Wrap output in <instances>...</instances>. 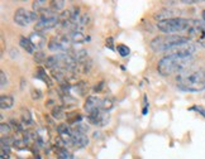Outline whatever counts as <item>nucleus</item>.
Returning <instances> with one entry per match:
<instances>
[{
	"label": "nucleus",
	"mask_w": 205,
	"mask_h": 159,
	"mask_svg": "<svg viewBox=\"0 0 205 159\" xmlns=\"http://www.w3.org/2000/svg\"><path fill=\"white\" fill-rule=\"evenodd\" d=\"M189 43V38L184 36H175V34H170V36H158L156 37L151 42V48L154 52H165V51H172L173 48H176L177 45Z\"/></svg>",
	"instance_id": "20e7f679"
},
{
	"label": "nucleus",
	"mask_w": 205,
	"mask_h": 159,
	"mask_svg": "<svg viewBox=\"0 0 205 159\" xmlns=\"http://www.w3.org/2000/svg\"><path fill=\"white\" fill-rule=\"evenodd\" d=\"M117 51H118L120 57H128L129 53H131V49L128 48L127 45H124V44H118L117 45Z\"/></svg>",
	"instance_id": "412c9836"
},
{
	"label": "nucleus",
	"mask_w": 205,
	"mask_h": 159,
	"mask_svg": "<svg viewBox=\"0 0 205 159\" xmlns=\"http://www.w3.org/2000/svg\"><path fill=\"white\" fill-rule=\"evenodd\" d=\"M84 109L87 114L95 113V111L101 110V99L99 96H89L87 100L85 101Z\"/></svg>",
	"instance_id": "9b49d317"
},
{
	"label": "nucleus",
	"mask_w": 205,
	"mask_h": 159,
	"mask_svg": "<svg viewBox=\"0 0 205 159\" xmlns=\"http://www.w3.org/2000/svg\"><path fill=\"white\" fill-rule=\"evenodd\" d=\"M57 157L58 159H74L72 154L66 149V148H61L57 150Z\"/></svg>",
	"instance_id": "aec40b11"
},
{
	"label": "nucleus",
	"mask_w": 205,
	"mask_h": 159,
	"mask_svg": "<svg viewBox=\"0 0 205 159\" xmlns=\"http://www.w3.org/2000/svg\"><path fill=\"white\" fill-rule=\"evenodd\" d=\"M10 155V147L7 143L5 144V140L2 139V159H9Z\"/></svg>",
	"instance_id": "a211bd4d"
},
{
	"label": "nucleus",
	"mask_w": 205,
	"mask_h": 159,
	"mask_svg": "<svg viewBox=\"0 0 205 159\" xmlns=\"http://www.w3.org/2000/svg\"><path fill=\"white\" fill-rule=\"evenodd\" d=\"M177 87L189 91V92H198L205 90V68L194 71L189 75L177 76Z\"/></svg>",
	"instance_id": "f03ea898"
},
{
	"label": "nucleus",
	"mask_w": 205,
	"mask_h": 159,
	"mask_svg": "<svg viewBox=\"0 0 205 159\" xmlns=\"http://www.w3.org/2000/svg\"><path fill=\"white\" fill-rule=\"evenodd\" d=\"M196 23H198V20H195V19L176 17V18L157 22V29L163 32V33H167V34H173V33L185 32V30H190Z\"/></svg>",
	"instance_id": "7ed1b4c3"
},
{
	"label": "nucleus",
	"mask_w": 205,
	"mask_h": 159,
	"mask_svg": "<svg viewBox=\"0 0 205 159\" xmlns=\"http://www.w3.org/2000/svg\"><path fill=\"white\" fill-rule=\"evenodd\" d=\"M0 78H2V82H0V85H2V88H4L7 85H8V80H7V75L4 71L0 72Z\"/></svg>",
	"instance_id": "a878e982"
},
{
	"label": "nucleus",
	"mask_w": 205,
	"mask_h": 159,
	"mask_svg": "<svg viewBox=\"0 0 205 159\" xmlns=\"http://www.w3.org/2000/svg\"><path fill=\"white\" fill-rule=\"evenodd\" d=\"M34 59L37 61V62H42V61H47V58H46V56H44V53L43 52H37L36 54H34Z\"/></svg>",
	"instance_id": "cd10ccee"
},
{
	"label": "nucleus",
	"mask_w": 205,
	"mask_h": 159,
	"mask_svg": "<svg viewBox=\"0 0 205 159\" xmlns=\"http://www.w3.org/2000/svg\"><path fill=\"white\" fill-rule=\"evenodd\" d=\"M57 131L60 134V138L62 139V141L65 144H70L72 145V130L69 128L66 124H61L57 126Z\"/></svg>",
	"instance_id": "f8f14e48"
},
{
	"label": "nucleus",
	"mask_w": 205,
	"mask_h": 159,
	"mask_svg": "<svg viewBox=\"0 0 205 159\" xmlns=\"http://www.w3.org/2000/svg\"><path fill=\"white\" fill-rule=\"evenodd\" d=\"M89 144V138L86 133L80 131L77 129L72 130V145L77 148H85Z\"/></svg>",
	"instance_id": "1a4fd4ad"
},
{
	"label": "nucleus",
	"mask_w": 205,
	"mask_h": 159,
	"mask_svg": "<svg viewBox=\"0 0 205 159\" xmlns=\"http://www.w3.org/2000/svg\"><path fill=\"white\" fill-rule=\"evenodd\" d=\"M200 43H201V45H203V47H205V39H204V41H201Z\"/></svg>",
	"instance_id": "2f4dec72"
},
{
	"label": "nucleus",
	"mask_w": 205,
	"mask_h": 159,
	"mask_svg": "<svg viewBox=\"0 0 205 159\" xmlns=\"http://www.w3.org/2000/svg\"><path fill=\"white\" fill-rule=\"evenodd\" d=\"M14 105V99L11 95H2L0 96V106L3 110H9Z\"/></svg>",
	"instance_id": "2eb2a0df"
},
{
	"label": "nucleus",
	"mask_w": 205,
	"mask_h": 159,
	"mask_svg": "<svg viewBox=\"0 0 205 159\" xmlns=\"http://www.w3.org/2000/svg\"><path fill=\"white\" fill-rule=\"evenodd\" d=\"M10 133V126L8 125V124H5V122H3L2 124V138H5V134L8 135Z\"/></svg>",
	"instance_id": "393cba45"
},
{
	"label": "nucleus",
	"mask_w": 205,
	"mask_h": 159,
	"mask_svg": "<svg viewBox=\"0 0 205 159\" xmlns=\"http://www.w3.org/2000/svg\"><path fill=\"white\" fill-rule=\"evenodd\" d=\"M19 45H22V48L25 49L28 53H34V51H36V47L33 45L32 42H30V39L27 38V37H20Z\"/></svg>",
	"instance_id": "dca6fc26"
},
{
	"label": "nucleus",
	"mask_w": 205,
	"mask_h": 159,
	"mask_svg": "<svg viewBox=\"0 0 205 159\" xmlns=\"http://www.w3.org/2000/svg\"><path fill=\"white\" fill-rule=\"evenodd\" d=\"M60 24V15L50 13V14H43L39 15L38 20L36 22V32H44V30H48L51 28H55L56 25Z\"/></svg>",
	"instance_id": "39448f33"
},
{
	"label": "nucleus",
	"mask_w": 205,
	"mask_h": 159,
	"mask_svg": "<svg viewBox=\"0 0 205 159\" xmlns=\"http://www.w3.org/2000/svg\"><path fill=\"white\" fill-rule=\"evenodd\" d=\"M22 120L24 124H32V118H30V114L28 110H23V115H22Z\"/></svg>",
	"instance_id": "b1692460"
},
{
	"label": "nucleus",
	"mask_w": 205,
	"mask_h": 159,
	"mask_svg": "<svg viewBox=\"0 0 205 159\" xmlns=\"http://www.w3.org/2000/svg\"><path fill=\"white\" fill-rule=\"evenodd\" d=\"M113 106H114V104H113V101L110 100V99H108V97L101 99V110L103 111L108 113V111H110V110L113 109Z\"/></svg>",
	"instance_id": "6ab92c4d"
},
{
	"label": "nucleus",
	"mask_w": 205,
	"mask_h": 159,
	"mask_svg": "<svg viewBox=\"0 0 205 159\" xmlns=\"http://www.w3.org/2000/svg\"><path fill=\"white\" fill-rule=\"evenodd\" d=\"M70 45H71V42L66 37V34H64V36L53 37L48 42V49L52 52H57V53H65L70 48Z\"/></svg>",
	"instance_id": "0eeeda50"
},
{
	"label": "nucleus",
	"mask_w": 205,
	"mask_h": 159,
	"mask_svg": "<svg viewBox=\"0 0 205 159\" xmlns=\"http://www.w3.org/2000/svg\"><path fill=\"white\" fill-rule=\"evenodd\" d=\"M193 62V56L168 53L157 63V71L161 76H171L186 70Z\"/></svg>",
	"instance_id": "f257e3e1"
},
{
	"label": "nucleus",
	"mask_w": 205,
	"mask_h": 159,
	"mask_svg": "<svg viewBox=\"0 0 205 159\" xmlns=\"http://www.w3.org/2000/svg\"><path fill=\"white\" fill-rule=\"evenodd\" d=\"M32 95H33L32 97H33L34 100H36V99H39V97H41V92H39V91H36V90H33Z\"/></svg>",
	"instance_id": "c85d7f7f"
},
{
	"label": "nucleus",
	"mask_w": 205,
	"mask_h": 159,
	"mask_svg": "<svg viewBox=\"0 0 205 159\" xmlns=\"http://www.w3.org/2000/svg\"><path fill=\"white\" fill-rule=\"evenodd\" d=\"M201 15H203V20H204V22H205V10H204V11H203V13H201Z\"/></svg>",
	"instance_id": "7c9ffc66"
},
{
	"label": "nucleus",
	"mask_w": 205,
	"mask_h": 159,
	"mask_svg": "<svg viewBox=\"0 0 205 159\" xmlns=\"http://www.w3.org/2000/svg\"><path fill=\"white\" fill-rule=\"evenodd\" d=\"M65 4L66 3L62 0H53V2H50V9L53 14H57L58 11L65 9Z\"/></svg>",
	"instance_id": "f3484780"
},
{
	"label": "nucleus",
	"mask_w": 205,
	"mask_h": 159,
	"mask_svg": "<svg viewBox=\"0 0 205 159\" xmlns=\"http://www.w3.org/2000/svg\"><path fill=\"white\" fill-rule=\"evenodd\" d=\"M87 121L95 126H104L109 121V115L105 111L99 110V111H95V113L87 114Z\"/></svg>",
	"instance_id": "6e6552de"
},
{
	"label": "nucleus",
	"mask_w": 205,
	"mask_h": 159,
	"mask_svg": "<svg viewBox=\"0 0 205 159\" xmlns=\"http://www.w3.org/2000/svg\"><path fill=\"white\" fill-rule=\"evenodd\" d=\"M33 9L38 15L43 14H50L52 13L50 9V3L43 2V0H38V2H33Z\"/></svg>",
	"instance_id": "ddd939ff"
},
{
	"label": "nucleus",
	"mask_w": 205,
	"mask_h": 159,
	"mask_svg": "<svg viewBox=\"0 0 205 159\" xmlns=\"http://www.w3.org/2000/svg\"><path fill=\"white\" fill-rule=\"evenodd\" d=\"M28 38L30 39V42L33 43V45L36 47V49L42 48V47L46 44V37L41 33V32H34V33H32Z\"/></svg>",
	"instance_id": "4468645a"
},
{
	"label": "nucleus",
	"mask_w": 205,
	"mask_h": 159,
	"mask_svg": "<svg viewBox=\"0 0 205 159\" xmlns=\"http://www.w3.org/2000/svg\"><path fill=\"white\" fill-rule=\"evenodd\" d=\"M37 77H38V78H41V80H43V82H46V84H48V85H51V81H50V78H48V76H47V75L44 73V71H43L42 68H39V70H38V73H37Z\"/></svg>",
	"instance_id": "5701e85b"
},
{
	"label": "nucleus",
	"mask_w": 205,
	"mask_h": 159,
	"mask_svg": "<svg viewBox=\"0 0 205 159\" xmlns=\"http://www.w3.org/2000/svg\"><path fill=\"white\" fill-rule=\"evenodd\" d=\"M39 15L36 11H29L24 8H19L14 13V22L20 27H27L34 20H38Z\"/></svg>",
	"instance_id": "423d86ee"
},
{
	"label": "nucleus",
	"mask_w": 205,
	"mask_h": 159,
	"mask_svg": "<svg viewBox=\"0 0 205 159\" xmlns=\"http://www.w3.org/2000/svg\"><path fill=\"white\" fill-rule=\"evenodd\" d=\"M190 110H194V111H198V113L201 115V116H204L205 118V109L203 107V106H199V105H195V106H193Z\"/></svg>",
	"instance_id": "bb28decb"
},
{
	"label": "nucleus",
	"mask_w": 205,
	"mask_h": 159,
	"mask_svg": "<svg viewBox=\"0 0 205 159\" xmlns=\"http://www.w3.org/2000/svg\"><path fill=\"white\" fill-rule=\"evenodd\" d=\"M187 32H189V37L190 38H195L200 42L204 41L205 39V22L198 20V23Z\"/></svg>",
	"instance_id": "9d476101"
},
{
	"label": "nucleus",
	"mask_w": 205,
	"mask_h": 159,
	"mask_svg": "<svg viewBox=\"0 0 205 159\" xmlns=\"http://www.w3.org/2000/svg\"><path fill=\"white\" fill-rule=\"evenodd\" d=\"M103 85H104V82H100L99 85H96V87H94V90H95V91H101L103 90Z\"/></svg>",
	"instance_id": "c756f323"
},
{
	"label": "nucleus",
	"mask_w": 205,
	"mask_h": 159,
	"mask_svg": "<svg viewBox=\"0 0 205 159\" xmlns=\"http://www.w3.org/2000/svg\"><path fill=\"white\" fill-rule=\"evenodd\" d=\"M52 115L55 119H61V118H64V109H62L61 106H56L52 111Z\"/></svg>",
	"instance_id": "4be33fe9"
}]
</instances>
